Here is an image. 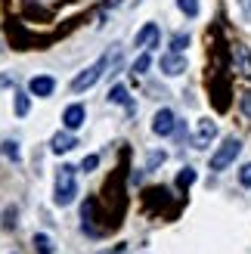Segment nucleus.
<instances>
[{
    "mask_svg": "<svg viewBox=\"0 0 251 254\" xmlns=\"http://www.w3.org/2000/svg\"><path fill=\"white\" fill-rule=\"evenodd\" d=\"M158 161H165V152H155V155H152V158H149V171H152V168H155V164H158Z\"/></svg>",
    "mask_w": 251,
    "mask_h": 254,
    "instance_id": "nucleus-24",
    "label": "nucleus"
},
{
    "mask_svg": "<svg viewBox=\"0 0 251 254\" xmlns=\"http://www.w3.org/2000/svg\"><path fill=\"white\" fill-rule=\"evenodd\" d=\"M124 251H127V248H124V245H118L115 251H103V254H124Z\"/></svg>",
    "mask_w": 251,
    "mask_h": 254,
    "instance_id": "nucleus-25",
    "label": "nucleus"
},
{
    "mask_svg": "<svg viewBox=\"0 0 251 254\" xmlns=\"http://www.w3.org/2000/svg\"><path fill=\"white\" fill-rule=\"evenodd\" d=\"M84 118H87L84 106H78V103H74V106H68V109H65V115H62V124H65L68 130H78V127L84 124Z\"/></svg>",
    "mask_w": 251,
    "mask_h": 254,
    "instance_id": "nucleus-9",
    "label": "nucleus"
},
{
    "mask_svg": "<svg viewBox=\"0 0 251 254\" xmlns=\"http://www.w3.org/2000/svg\"><path fill=\"white\" fill-rule=\"evenodd\" d=\"M109 99H112V103H118V106H127V109H133L130 96H127V90H124L121 84H115V87H112V90H109Z\"/></svg>",
    "mask_w": 251,
    "mask_h": 254,
    "instance_id": "nucleus-11",
    "label": "nucleus"
},
{
    "mask_svg": "<svg viewBox=\"0 0 251 254\" xmlns=\"http://www.w3.org/2000/svg\"><path fill=\"white\" fill-rule=\"evenodd\" d=\"M34 251L37 254H53V242H50V236L34 233Z\"/></svg>",
    "mask_w": 251,
    "mask_h": 254,
    "instance_id": "nucleus-12",
    "label": "nucleus"
},
{
    "mask_svg": "<svg viewBox=\"0 0 251 254\" xmlns=\"http://www.w3.org/2000/svg\"><path fill=\"white\" fill-rule=\"evenodd\" d=\"M149 65H152V56H149V53H140V59H136L133 62V74H143V71H149Z\"/></svg>",
    "mask_w": 251,
    "mask_h": 254,
    "instance_id": "nucleus-15",
    "label": "nucleus"
},
{
    "mask_svg": "<svg viewBox=\"0 0 251 254\" xmlns=\"http://www.w3.org/2000/svg\"><path fill=\"white\" fill-rule=\"evenodd\" d=\"M242 3H245V9H251V0H242Z\"/></svg>",
    "mask_w": 251,
    "mask_h": 254,
    "instance_id": "nucleus-26",
    "label": "nucleus"
},
{
    "mask_svg": "<svg viewBox=\"0 0 251 254\" xmlns=\"http://www.w3.org/2000/svg\"><path fill=\"white\" fill-rule=\"evenodd\" d=\"M106 65H109V56H103V59H96V62H93L90 68H87V71H81L78 78L71 81V90H74V93H84V90H90V87H93V84H96L99 78H103V71H106Z\"/></svg>",
    "mask_w": 251,
    "mask_h": 254,
    "instance_id": "nucleus-3",
    "label": "nucleus"
},
{
    "mask_svg": "<svg viewBox=\"0 0 251 254\" xmlns=\"http://www.w3.org/2000/svg\"><path fill=\"white\" fill-rule=\"evenodd\" d=\"M174 130H177V115H174L171 109L155 112V118H152V133H158V136H171Z\"/></svg>",
    "mask_w": 251,
    "mask_h": 254,
    "instance_id": "nucleus-4",
    "label": "nucleus"
},
{
    "mask_svg": "<svg viewBox=\"0 0 251 254\" xmlns=\"http://www.w3.org/2000/svg\"><path fill=\"white\" fill-rule=\"evenodd\" d=\"M239 183H242V186H251V164H242V171H239Z\"/></svg>",
    "mask_w": 251,
    "mask_h": 254,
    "instance_id": "nucleus-21",
    "label": "nucleus"
},
{
    "mask_svg": "<svg viewBox=\"0 0 251 254\" xmlns=\"http://www.w3.org/2000/svg\"><path fill=\"white\" fill-rule=\"evenodd\" d=\"M74 146H78V139H74L71 133H56L53 139H50V149H53L56 155H62V152H71Z\"/></svg>",
    "mask_w": 251,
    "mask_h": 254,
    "instance_id": "nucleus-10",
    "label": "nucleus"
},
{
    "mask_svg": "<svg viewBox=\"0 0 251 254\" xmlns=\"http://www.w3.org/2000/svg\"><path fill=\"white\" fill-rule=\"evenodd\" d=\"M96 164H99V155H87V158L81 161V171L90 174V171H96Z\"/></svg>",
    "mask_w": 251,
    "mask_h": 254,
    "instance_id": "nucleus-20",
    "label": "nucleus"
},
{
    "mask_svg": "<svg viewBox=\"0 0 251 254\" xmlns=\"http://www.w3.org/2000/svg\"><path fill=\"white\" fill-rule=\"evenodd\" d=\"M236 59H239V68H242V74H248V78H251V59L245 56V50H242V47H236Z\"/></svg>",
    "mask_w": 251,
    "mask_h": 254,
    "instance_id": "nucleus-16",
    "label": "nucleus"
},
{
    "mask_svg": "<svg viewBox=\"0 0 251 254\" xmlns=\"http://www.w3.org/2000/svg\"><path fill=\"white\" fill-rule=\"evenodd\" d=\"M186 44H189V34H174V41H171V50H177V53H180V50H183Z\"/></svg>",
    "mask_w": 251,
    "mask_h": 254,
    "instance_id": "nucleus-19",
    "label": "nucleus"
},
{
    "mask_svg": "<svg viewBox=\"0 0 251 254\" xmlns=\"http://www.w3.org/2000/svg\"><path fill=\"white\" fill-rule=\"evenodd\" d=\"M28 90H31L34 96H41V99H44V96H50V93L56 90V81L50 78V74H37V78L28 81Z\"/></svg>",
    "mask_w": 251,
    "mask_h": 254,
    "instance_id": "nucleus-8",
    "label": "nucleus"
},
{
    "mask_svg": "<svg viewBox=\"0 0 251 254\" xmlns=\"http://www.w3.org/2000/svg\"><path fill=\"white\" fill-rule=\"evenodd\" d=\"M242 112L251 118V93H242Z\"/></svg>",
    "mask_w": 251,
    "mask_h": 254,
    "instance_id": "nucleus-23",
    "label": "nucleus"
},
{
    "mask_svg": "<svg viewBox=\"0 0 251 254\" xmlns=\"http://www.w3.org/2000/svg\"><path fill=\"white\" fill-rule=\"evenodd\" d=\"M3 155H9L12 161H19V146L16 143H3Z\"/></svg>",
    "mask_w": 251,
    "mask_h": 254,
    "instance_id": "nucleus-22",
    "label": "nucleus"
},
{
    "mask_svg": "<svg viewBox=\"0 0 251 254\" xmlns=\"http://www.w3.org/2000/svg\"><path fill=\"white\" fill-rule=\"evenodd\" d=\"M161 71H165V74H183L186 71V56L177 53V50L165 53V56H161Z\"/></svg>",
    "mask_w": 251,
    "mask_h": 254,
    "instance_id": "nucleus-7",
    "label": "nucleus"
},
{
    "mask_svg": "<svg viewBox=\"0 0 251 254\" xmlns=\"http://www.w3.org/2000/svg\"><path fill=\"white\" fill-rule=\"evenodd\" d=\"M242 152V143L236 136H230V139H223V146L211 155V171H227L230 164L236 161V155Z\"/></svg>",
    "mask_w": 251,
    "mask_h": 254,
    "instance_id": "nucleus-2",
    "label": "nucleus"
},
{
    "mask_svg": "<svg viewBox=\"0 0 251 254\" xmlns=\"http://www.w3.org/2000/svg\"><path fill=\"white\" fill-rule=\"evenodd\" d=\"M192 183H195V171H192V168H183V171L177 174V186H180V189H189Z\"/></svg>",
    "mask_w": 251,
    "mask_h": 254,
    "instance_id": "nucleus-14",
    "label": "nucleus"
},
{
    "mask_svg": "<svg viewBox=\"0 0 251 254\" xmlns=\"http://www.w3.org/2000/svg\"><path fill=\"white\" fill-rule=\"evenodd\" d=\"M74 195H78V180H74V168L71 164H62L59 174H56V192H53V201L56 205H71Z\"/></svg>",
    "mask_w": 251,
    "mask_h": 254,
    "instance_id": "nucleus-1",
    "label": "nucleus"
},
{
    "mask_svg": "<svg viewBox=\"0 0 251 254\" xmlns=\"http://www.w3.org/2000/svg\"><path fill=\"white\" fill-rule=\"evenodd\" d=\"M28 109H31V99H28V93H16V115L19 118H25V115H28Z\"/></svg>",
    "mask_w": 251,
    "mask_h": 254,
    "instance_id": "nucleus-13",
    "label": "nucleus"
},
{
    "mask_svg": "<svg viewBox=\"0 0 251 254\" xmlns=\"http://www.w3.org/2000/svg\"><path fill=\"white\" fill-rule=\"evenodd\" d=\"M177 6L186 12V16H198V0H177Z\"/></svg>",
    "mask_w": 251,
    "mask_h": 254,
    "instance_id": "nucleus-17",
    "label": "nucleus"
},
{
    "mask_svg": "<svg viewBox=\"0 0 251 254\" xmlns=\"http://www.w3.org/2000/svg\"><path fill=\"white\" fill-rule=\"evenodd\" d=\"M214 136H217V124L211 121V118H202V121H198V127H195L192 146H195V149H205V146H208Z\"/></svg>",
    "mask_w": 251,
    "mask_h": 254,
    "instance_id": "nucleus-5",
    "label": "nucleus"
},
{
    "mask_svg": "<svg viewBox=\"0 0 251 254\" xmlns=\"http://www.w3.org/2000/svg\"><path fill=\"white\" fill-rule=\"evenodd\" d=\"M158 25L155 22H146L140 31H136V37H133V47H140V50H149V47H155L158 44Z\"/></svg>",
    "mask_w": 251,
    "mask_h": 254,
    "instance_id": "nucleus-6",
    "label": "nucleus"
},
{
    "mask_svg": "<svg viewBox=\"0 0 251 254\" xmlns=\"http://www.w3.org/2000/svg\"><path fill=\"white\" fill-rule=\"evenodd\" d=\"M16 214H19L16 208H6L3 211V230H12V226H16Z\"/></svg>",
    "mask_w": 251,
    "mask_h": 254,
    "instance_id": "nucleus-18",
    "label": "nucleus"
}]
</instances>
